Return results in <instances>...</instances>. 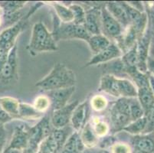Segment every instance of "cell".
I'll use <instances>...</instances> for the list:
<instances>
[{"label": "cell", "instance_id": "6da1fadb", "mask_svg": "<svg viewBox=\"0 0 154 153\" xmlns=\"http://www.w3.org/2000/svg\"><path fill=\"white\" fill-rule=\"evenodd\" d=\"M75 72L63 63H57L48 75L38 81L35 87L46 91L75 87Z\"/></svg>", "mask_w": 154, "mask_h": 153}, {"label": "cell", "instance_id": "7a4b0ae2", "mask_svg": "<svg viewBox=\"0 0 154 153\" xmlns=\"http://www.w3.org/2000/svg\"><path fill=\"white\" fill-rule=\"evenodd\" d=\"M27 49L32 56H35L45 51L58 50L57 41L51 32L48 31L43 22H37L33 25L32 36Z\"/></svg>", "mask_w": 154, "mask_h": 153}, {"label": "cell", "instance_id": "3957f363", "mask_svg": "<svg viewBox=\"0 0 154 153\" xmlns=\"http://www.w3.org/2000/svg\"><path fill=\"white\" fill-rule=\"evenodd\" d=\"M54 15V29L52 35L57 42L60 40H71L82 39L88 42L91 38L85 25H75L73 22L63 23L59 20L57 15Z\"/></svg>", "mask_w": 154, "mask_h": 153}, {"label": "cell", "instance_id": "277c9868", "mask_svg": "<svg viewBox=\"0 0 154 153\" xmlns=\"http://www.w3.org/2000/svg\"><path fill=\"white\" fill-rule=\"evenodd\" d=\"M110 130L113 133L124 130L132 122L130 113L129 98H119L109 110Z\"/></svg>", "mask_w": 154, "mask_h": 153}, {"label": "cell", "instance_id": "5b68a950", "mask_svg": "<svg viewBox=\"0 0 154 153\" xmlns=\"http://www.w3.org/2000/svg\"><path fill=\"white\" fill-rule=\"evenodd\" d=\"M42 5V2H38L30 8L25 16L14 25L9 28H5L1 33H0V46L3 47L7 51H10L11 49L16 44V39L21 33L23 29L26 27V24L29 21V17L34 13L38 8Z\"/></svg>", "mask_w": 154, "mask_h": 153}, {"label": "cell", "instance_id": "8992f818", "mask_svg": "<svg viewBox=\"0 0 154 153\" xmlns=\"http://www.w3.org/2000/svg\"><path fill=\"white\" fill-rule=\"evenodd\" d=\"M51 120L45 116L35 126L29 127V143L22 153H37L42 142L51 134Z\"/></svg>", "mask_w": 154, "mask_h": 153}, {"label": "cell", "instance_id": "52a82bcc", "mask_svg": "<svg viewBox=\"0 0 154 153\" xmlns=\"http://www.w3.org/2000/svg\"><path fill=\"white\" fill-rule=\"evenodd\" d=\"M100 28L101 34L111 41H114L124 32V29L108 12L105 3L100 8Z\"/></svg>", "mask_w": 154, "mask_h": 153}, {"label": "cell", "instance_id": "ba28073f", "mask_svg": "<svg viewBox=\"0 0 154 153\" xmlns=\"http://www.w3.org/2000/svg\"><path fill=\"white\" fill-rule=\"evenodd\" d=\"M17 44L10 50L7 56L6 61L0 73V85L6 86L18 81Z\"/></svg>", "mask_w": 154, "mask_h": 153}, {"label": "cell", "instance_id": "9c48e42d", "mask_svg": "<svg viewBox=\"0 0 154 153\" xmlns=\"http://www.w3.org/2000/svg\"><path fill=\"white\" fill-rule=\"evenodd\" d=\"M78 104V100H75L72 103H68L64 107L53 110L51 116V126L54 129H60L69 125L73 112Z\"/></svg>", "mask_w": 154, "mask_h": 153}, {"label": "cell", "instance_id": "30bf717a", "mask_svg": "<svg viewBox=\"0 0 154 153\" xmlns=\"http://www.w3.org/2000/svg\"><path fill=\"white\" fill-rule=\"evenodd\" d=\"M103 4L97 5H93L89 9L85 10L86 19H85V27L91 35H100V8Z\"/></svg>", "mask_w": 154, "mask_h": 153}, {"label": "cell", "instance_id": "8fae6325", "mask_svg": "<svg viewBox=\"0 0 154 153\" xmlns=\"http://www.w3.org/2000/svg\"><path fill=\"white\" fill-rule=\"evenodd\" d=\"M122 51L120 50L118 46L116 44L115 42L112 41L111 44L107 48L100 51L98 54H94L90 61L87 63L85 67L103 64V63L105 64V63H107L109 61L115 60V59L120 58L122 57Z\"/></svg>", "mask_w": 154, "mask_h": 153}, {"label": "cell", "instance_id": "7c38bea8", "mask_svg": "<svg viewBox=\"0 0 154 153\" xmlns=\"http://www.w3.org/2000/svg\"><path fill=\"white\" fill-rule=\"evenodd\" d=\"M75 91V87L63 88V89L54 90L48 91L46 96L49 98L53 110H56L64 107L68 104L72 94Z\"/></svg>", "mask_w": 154, "mask_h": 153}, {"label": "cell", "instance_id": "4fadbf2b", "mask_svg": "<svg viewBox=\"0 0 154 153\" xmlns=\"http://www.w3.org/2000/svg\"><path fill=\"white\" fill-rule=\"evenodd\" d=\"M134 153H154V133L134 136L131 138Z\"/></svg>", "mask_w": 154, "mask_h": 153}, {"label": "cell", "instance_id": "5bb4252c", "mask_svg": "<svg viewBox=\"0 0 154 153\" xmlns=\"http://www.w3.org/2000/svg\"><path fill=\"white\" fill-rule=\"evenodd\" d=\"M29 128H26L25 126L15 127L12 134V139L7 148L19 150L22 151L26 149L29 139Z\"/></svg>", "mask_w": 154, "mask_h": 153}, {"label": "cell", "instance_id": "9a60e30c", "mask_svg": "<svg viewBox=\"0 0 154 153\" xmlns=\"http://www.w3.org/2000/svg\"><path fill=\"white\" fill-rule=\"evenodd\" d=\"M99 91L107 93L109 95L121 98L120 96V78L110 74H104L102 76L99 85Z\"/></svg>", "mask_w": 154, "mask_h": 153}, {"label": "cell", "instance_id": "2e32d148", "mask_svg": "<svg viewBox=\"0 0 154 153\" xmlns=\"http://www.w3.org/2000/svg\"><path fill=\"white\" fill-rule=\"evenodd\" d=\"M88 113V101L79 103L75 109L71 118V127L75 132L82 131L86 124L87 115Z\"/></svg>", "mask_w": 154, "mask_h": 153}, {"label": "cell", "instance_id": "e0dca14e", "mask_svg": "<svg viewBox=\"0 0 154 153\" xmlns=\"http://www.w3.org/2000/svg\"><path fill=\"white\" fill-rule=\"evenodd\" d=\"M105 6L111 14L112 16L122 25L124 29H126L131 25V21L129 19L128 15L126 12L120 2H107L105 3Z\"/></svg>", "mask_w": 154, "mask_h": 153}, {"label": "cell", "instance_id": "ac0fdd59", "mask_svg": "<svg viewBox=\"0 0 154 153\" xmlns=\"http://www.w3.org/2000/svg\"><path fill=\"white\" fill-rule=\"evenodd\" d=\"M85 145L82 142L78 132H75L70 136L64 143L59 153H82Z\"/></svg>", "mask_w": 154, "mask_h": 153}, {"label": "cell", "instance_id": "d6986e66", "mask_svg": "<svg viewBox=\"0 0 154 153\" xmlns=\"http://www.w3.org/2000/svg\"><path fill=\"white\" fill-rule=\"evenodd\" d=\"M137 99L142 106L144 113H146L154 107V95L150 86L137 89Z\"/></svg>", "mask_w": 154, "mask_h": 153}, {"label": "cell", "instance_id": "ffe728a7", "mask_svg": "<svg viewBox=\"0 0 154 153\" xmlns=\"http://www.w3.org/2000/svg\"><path fill=\"white\" fill-rule=\"evenodd\" d=\"M80 137L85 147L93 148L98 145V137L96 136L93 127L89 123H87L84 126V128L82 130V133L80 134Z\"/></svg>", "mask_w": 154, "mask_h": 153}, {"label": "cell", "instance_id": "44dd1931", "mask_svg": "<svg viewBox=\"0 0 154 153\" xmlns=\"http://www.w3.org/2000/svg\"><path fill=\"white\" fill-rule=\"evenodd\" d=\"M111 42L107 37L100 34L91 36L88 43L94 54H97L107 48L111 44Z\"/></svg>", "mask_w": 154, "mask_h": 153}, {"label": "cell", "instance_id": "7402d4cb", "mask_svg": "<svg viewBox=\"0 0 154 153\" xmlns=\"http://www.w3.org/2000/svg\"><path fill=\"white\" fill-rule=\"evenodd\" d=\"M19 102L18 99L10 96H2L0 97V106L11 117L19 118Z\"/></svg>", "mask_w": 154, "mask_h": 153}, {"label": "cell", "instance_id": "603a6c76", "mask_svg": "<svg viewBox=\"0 0 154 153\" xmlns=\"http://www.w3.org/2000/svg\"><path fill=\"white\" fill-rule=\"evenodd\" d=\"M73 132H74V130L69 125L64 126L63 128L54 129L52 130L51 136L58 145V151H61L63 145H64V143L66 142V141L69 138L70 136L72 134Z\"/></svg>", "mask_w": 154, "mask_h": 153}, {"label": "cell", "instance_id": "cb8c5ba5", "mask_svg": "<svg viewBox=\"0 0 154 153\" xmlns=\"http://www.w3.org/2000/svg\"><path fill=\"white\" fill-rule=\"evenodd\" d=\"M42 116V113H40L34 107L28 103H20L19 108V118L24 120H36Z\"/></svg>", "mask_w": 154, "mask_h": 153}, {"label": "cell", "instance_id": "d4e9b609", "mask_svg": "<svg viewBox=\"0 0 154 153\" xmlns=\"http://www.w3.org/2000/svg\"><path fill=\"white\" fill-rule=\"evenodd\" d=\"M120 96L123 98L137 97V88L133 81L120 78Z\"/></svg>", "mask_w": 154, "mask_h": 153}, {"label": "cell", "instance_id": "484cf974", "mask_svg": "<svg viewBox=\"0 0 154 153\" xmlns=\"http://www.w3.org/2000/svg\"><path fill=\"white\" fill-rule=\"evenodd\" d=\"M146 124H147V120H146V117L144 116L138 120L131 122L123 130L133 136L143 134L146 127Z\"/></svg>", "mask_w": 154, "mask_h": 153}, {"label": "cell", "instance_id": "4316f807", "mask_svg": "<svg viewBox=\"0 0 154 153\" xmlns=\"http://www.w3.org/2000/svg\"><path fill=\"white\" fill-rule=\"evenodd\" d=\"M51 5L56 12V15L63 23H71L74 21V15L68 7L64 6L58 2H53Z\"/></svg>", "mask_w": 154, "mask_h": 153}, {"label": "cell", "instance_id": "83f0119b", "mask_svg": "<svg viewBox=\"0 0 154 153\" xmlns=\"http://www.w3.org/2000/svg\"><path fill=\"white\" fill-rule=\"evenodd\" d=\"M104 64L105 67L103 68V71L105 70L104 74H110V75H113L115 77H117V75H120V74H126L125 66L120 57Z\"/></svg>", "mask_w": 154, "mask_h": 153}, {"label": "cell", "instance_id": "f1b7e54d", "mask_svg": "<svg viewBox=\"0 0 154 153\" xmlns=\"http://www.w3.org/2000/svg\"><path fill=\"white\" fill-rule=\"evenodd\" d=\"M27 2L25 1H2L0 7L3 11V14H9L21 10L26 6Z\"/></svg>", "mask_w": 154, "mask_h": 153}, {"label": "cell", "instance_id": "f546056e", "mask_svg": "<svg viewBox=\"0 0 154 153\" xmlns=\"http://www.w3.org/2000/svg\"><path fill=\"white\" fill-rule=\"evenodd\" d=\"M68 8L71 9L74 15V21L73 23L75 25H84L85 23V19H86V14H85V8L82 5L78 4H72L70 5Z\"/></svg>", "mask_w": 154, "mask_h": 153}, {"label": "cell", "instance_id": "4dcf8cb0", "mask_svg": "<svg viewBox=\"0 0 154 153\" xmlns=\"http://www.w3.org/2000/svg\"><path fill=\"white\" fill-rule=\"evenodd\" d=\"M130 100V113L132 121L137 120L145 116V113L139 100L136 98H129Z\"/></svg>", "mask_w": 154, "mask_h": 153}, {"label": "cell", "instance_id": "1f68e13d", "mask_svg": "<svg viewBox=\"0 0 154 153\" xmlns=\"http://www.w3.org/2000/svg\"><path fill=\"white\" fill-rule=\"evenodd\" d=\"M122 60L123 63H124V66L126 68H129V67H137V44L132 47L131 49L124 53L122 55V57H120Z\"/></svg>", "mask_w": 154, "mask_h": 153}, {"label": "cell", "instance_id": "d6a6232c", "mask_svg": "<svg viewBox=\"0 0 154 153\" xmlns=\"http://www.w3.org/2000/svg\"><path fill=\"white\" fill-rule=\"evenodd\" d=\"M57 151H58V145L50 135L42 142L37 153H55Z\"/></svg>", "mask_w": 154, "mask_h": 153}, {"label": "cell", "instance_id": "836d02e7", "mask_svg": "<svg viewBox=\"0 0 154 153\" xmlns=\"http://www.w3.org/2000/svg\"><path fill=\"white\" fill-rule=\"evenodd\" d=\"M33 106L38 111L43 113L51 106V101L46 95H40L35 98Z\"/></svg>", "mask_w": 154, "mask_h": 153}, {"label": "cell", "instance_id": "e575fe53", "mask_svg": "<svg viewBox=\"0 0 154 153\" xmlns=\"http://www.w3.org/2000/svg\"><path fill=\"white\" fill-rule=\"evenodd\" d=\"M92 127H93L95 134L98 138L99 137L103 138V137L106 136V135L110 130V127L107 123L99 120H94V126Z\"/></svg>", "mask_w": 154, "mask_h": 153}, {"label": "cell", "instance_id": "d590c367", "mask_svg": "<svg viewBox=\"0 0 154 153\" xmlns=\"http://www.w3.org/2000/svg\"><path fill=\"white\" fill-rule=\"evenodd\" d=\"M91 105L92 109H94L95 111L100 112L107 106V100L103 96L95 95L91 100Z\"/></svg>", "mask_w": 154, "mask_h": 153}, {"label": "cell", "instance_id": "8d00e7d4", "mask_svg": "<svg viewBox=\"0 0 154 153\" xmlns=\"http://www.w3.org/2000/svg\"><path fill=\"white\" fill-rule=\"evenodd\" d=\"M111 153H131V148L125 143H114L111 147Z\"/></svg>", "mask_w": 154, "mask_h": 153}, {"label": "cell", "instance_id": "74e56055", "mask_svg": "<svg viewBox=\"0 0 154 153\" xmlns=\"http://www.w3.org/2000/svg\"><path fill=\"white\" fill-rule=\"evenodd\" d=\"M115 142V139L113 136H104L103 137V139L100 142V146L101 148H106L108 147H111Z\"/></svg>", "mask_w": 154, "mask_h": 153}, {"label": "cell", "instance_id": "f35d334b", "mask_svg": "<svg viewBox=\"0 0 154 153\" xmlns=\"http://www.w3.org/2000/svg\"><path fill=\"white\" fill-rule=\"evenodd\" d=\"M12 120V118L2 109V106H0V126L9 123Z\"/></svg>", "mask_w": 154, "mask_h": 153}, {"label": "cell", "instance_id": "ab89813d", "mask_svg": "<svg viewBox=\"0 0 154 153\" xmlns=\"http://www.w3.org/2000/svg\"><path fill=\"white\" fill-rule=\"evenodd\" d=\"M5 141H6V132L3 125H1L0 126V153H2L3 151Z\"/></svg>", "mask_w": 154, "mask_h": 153}, {"label": "cell", "instance_id": "60d3db41", "mask_svg": "<svg viewBox=\"0 0 154 153\" xmlns=\"http://www.w3.org/2000/svg\"><path fill=\"white\" fill-rule=\"evenodd\" d=\"M146 68H147L148 73L154 77V58L148 57L146 61Z\"/></svg>", "mask_w": 154, "mask_h": 153}, {"label": "cell", "instance_id": "b9f144b4", "mask_svg": "<svg viewBox=\"0 0 154 153\" xmlns=\"http://www.w3.org/2000/svg\"><path fill=\"white\" fill-rule=\"evenodd\" d=\"M127 2L129 4V5H131V6H132L133 8H136V9L139 11V12H143L144 8L143 6V3L141 2H137V1L134 2V1H133V2Z\"/></svg>", "mask_w": 154, "mask_h": 153}, {"label": "cell", "instance_id": "7bdbcfd3", "mask_svg": "<svg viewBox=\"0 0 154 153\" xmlns=\"http://www.w3.org/2000/svg\"><path fill=\"white\" fill-rule=\"evenodd\" d=\"M149 57H152V58H154V39H152V41L150 43V45H149Z\"/></svg>", "mask_w": 154, "mask_h": 153}, {"label": "cell", "instance_id": "ee69618b", "mask_svg": "<svg viewBox=\"0 0 154 153\" xmlns=\"http://www.w3.org/2000/svg\"><path fill=\"white\" fill-rule=\"evenodd\" d=\"M149 86H150L151 90H152V93H153L154 95V77L152 75H151L150 74H149Z\"/></svg>", "mask_w": 154, "mask_h": 153}, {"label": "cell", "instance_id": "f6af8a7d", "mask_svg": "<svg viewBox=\"0 0 154 153\" xmlns=\"http://www.w3.org/2000/svg\"><path fill=\"white\" fill-rule=\"evenodd\" d=\"M2 153H22V151H19V150L12 149V148H6L5 149H4L3 151H2Z\"/></svg>", "mask_w": 154, "mask_h": 153}, {"label": "cell", "instance_id": "bcb514c9", "mask_svg": "<svg viewBox=\"0 0 154 153\" xmlns=\"http://www.w3.org/2000/svg\"><path fill=\"white\" fill-rule=\"evenodd\" d=\"M2 24H3V11L0 7V26H2Z\"/></svg>", "mask_w": 154, "mask_h": 153}, {"label": "cell", "instance_id": "7dc6e473", "mask_svg": "<svg viewBox=\"0 0 154 153\" xmlns=\"http://www.w3.org/2000/svg\"><path fill=\"white\" fill-rule=\"evenodd\" d=\"M55 153H59V151H57V152H55Z\"/></svg>", "mask_w": 154, "mask_h": 153}, {"label": "cell", "instance_id": "c3c4849f", "mask_svg": "<svg viewBox=\"0 0 154 153\" xmlns=\"http://www.w3.org/2000/svg\"><path fill=\"white\" fill-rule=\"evenodd\" d=\"M154 35V32H153V34H152V35ZM154 39V38H153Z\"/></svg>", "mask_w": 154, "mask_h": 153}]
</instances>
